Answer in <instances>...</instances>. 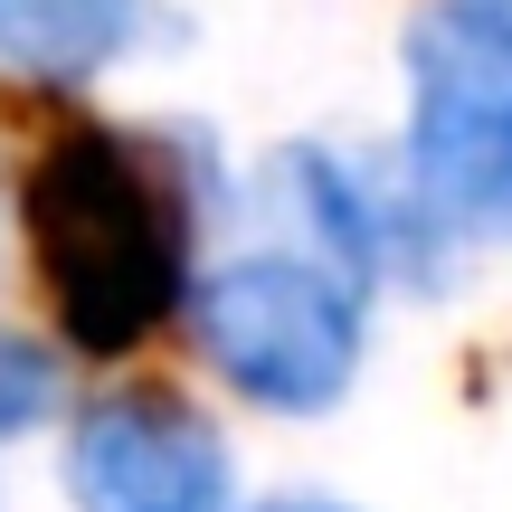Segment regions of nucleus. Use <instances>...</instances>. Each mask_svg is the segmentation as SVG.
I'll return each mask as SVG.
<instances>
[{
    "mask_svg": "<svg viewBox=\"0 0 512 512\" xmlns=\"http://www.w3.org/2000/svg\"><path fill=\"white\" fill-rule=\"evenodd\" d=\"M19 238L67 351L124 361L190 304V200L133 133L67 124L19 181Z\"/></svg>",
    "mask_w": 512,
    "mask_h": 512,
    "instance_id": "1",
    "label": "nucleus"
},
{
    "mask_svg": "<svg viewBox=\"0 0 512 512\" xmlns=\"http://www.w3.org/2000/svg\"><path fill=\"white\" fill-rule=\"evenodd\" d=\"M361 313H370V275L313 238L247 247L228 266H209L200 294H190V332H200L209 370L238 399L285 408V418H313L351 389Z\"/></svg>",
    "mask_w": 512,
    "mask_h": 512,
    "instance_id": "2",
    "label": "nucleus"
},
{
    "mask_svg": "<svg viewBox=\"0 0 512 512\" xmlns=\"http://www.w3.org/2000/svg\"><path fill=\"white\" fill-rule=\"evenodd\" d=\"M408 181L427 219L512 238V76L427 19L408 29Z\"/></svg>",
    "mask_w": 512,
    "mask_h": 512,
    "instance_id": "3",
    "label": "nucleus"
},
{
    "mask_svg": "<svg viewBox=\"0 0 512 512\" xmlns=\"http://www.w3.org/2000/svg\"><path fill=\"white\" fill-rule=\"evenodd\" d=\"M76 512H228V446L171 389H105L67 437Z\"/></svg>",
    "mask_w": 512,
    "mask_h": 512,
    "instance_id": "4",
    "label": "nucleus"
},
{
    "mask_svg": "<svg viewBox=\"0 0 512 512\" xmlns=\"http://www.w3.org/2000/svg\"><path fill=\"white\" fill-rule=\"evenodd\" d=\"M143 29V0H0V67L38 86L105 76Z\"/></svg>",
    "mask_w": 512,
    "mask_h": 512,
    "instance_id": "5",
    "label": "nucleus"
},
{
    "mask_svg": "<svg viewBox=\"0 0 512 512\" xmlns=\"http://www.w3.org/2000/svg\"><path fill=\"white\" fill-rule=\"evenodd\" d=\"M427 29L456 38L465 57H484V67L512 76V0H437V10H427Z\"/></svg>",
    "mask_w": 512,
    "mask_h": 512,
    "instance_id": "6",
    "label": "nucleus"
},
{
    "mask_svg": "<svg viewBox=\"0 0 512 512\" xmlns=\"http://www.w3.org/2000/svg\"><path fill=\"white\" fill-rule=\"evenodd\" d=\"M38 408H48V361H38L29 342H0V437L29 427Z\"/></svg>",
    "mask_w": 512,
    "mask_h": 512,
    "instance_id": "7",
    "label": "nucleus"
},
{
    "mask_svg": "<svg viewBox=\"0 0 512 512\" xmlns=\"http://www.w3.org/2000/svg\"><path fill=\"white\" fill-rule=\"evenodd\" d=\"M266 512H351V503H313V494H294V503H266Z\"/></svg>",
    "mask_w": 512,
    "mask_h": 512,
    "instance_id": "8",
    "label": "nucleus"
}]
</instances>
